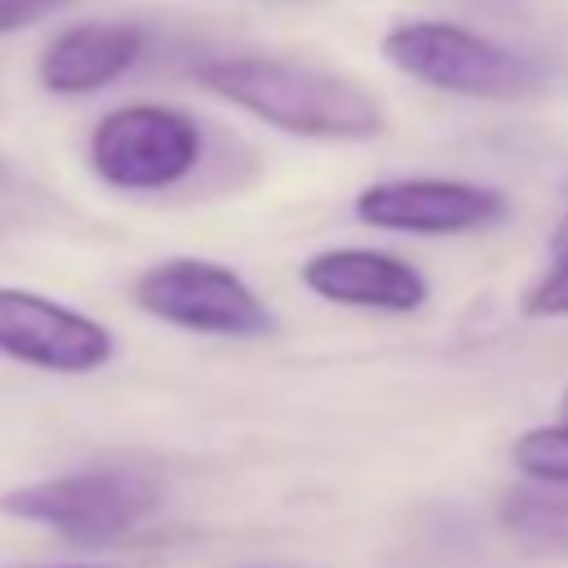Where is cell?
<instances>
[{
  "instance_id": "cell-11",
  "label": "cell",
  "mask_w": 568,
  "mask_h": 568,
  "mask_svg": "<svg viewBox=\"0 0 568 568\" xmlns=\"http://www.w3.org/2000/svg\"><path fill=\"white\" fill-rule=\"evenodd\" d=\"M519 315L524 320H568V257L555 262L524 288L519 297Z\"/></svg>"
},
{
  "instance_id": "cell-8",
  "label": "cell",
  "mask_w": 568,
  "mask_h": 568,
  "mask_svg": "<svg viewBox=\"0 0 568 568\" xmlns=\"http://www.w3.org/2000/svg\"><path fill=\"white\" fill-rule=\"evenodd\" d=\"M302 288L320 302L346 311H377V315H413L430 302V280L399 253L368 248V244H337L320 248L297 271Z\"/></svg>"
},
{
  "instance_id": "cell-3",
  "label": "cell",
  "mask_w": 568,
  "mask_h": 568,
  "mask_svg": "<svg viewBox=\"0 0 568 568\" xmlns=\"http://www.w3.org/2000/svg\"><path fill=\"white\" fill-rule=\"evenodd\" d=\"M155 506L160 488L133 470H67L0 493V515L36 524L75 550L124 541Z\"/></svg>"
},
{
  "instance_id": "cell-15",
  "label": "cell",
  "mask_w": 568,
  "mask_h": 568,
  "mask_svg": "<svg viewBox=\"0 0 568 568\" xmlns=\"http://www.w3.org/2000/svg\"><path fill=\"white\" fill-rule=\"evenodd\" d=\"M559 417H564V422H568V390H564V395H559Z\"/></svg>"
},
{
  "instance_id": "cell-10",
  "label": "cell",
  "mask_w": 568,
  "mask_h": 568,
  "mask_svg": "<svg viewBox=\"0 0 568 568\" xmlns=\"http://www.w3.org/2000/svg\"><path fill=\"white\" fill-rule=\"evenodd\" d=\"M510 466L546 488H568V422H546L510 444Z\"/></svg>"
},
{
  "instance_id": "cell-7",
  "label": "cell",
  "mask_w": 568,
  "mask_h": 568,
  "mask_svg": "<svg viewBox=\"0 0 568 568\" xmlns=\"http://www.w3.org/2000/svg\"><path fill=\"white\" fill-rule=\"evenodd\" d=\"M501 186L466 178H382L355 195V217L395 235H470L506 222Z\"/></svg>"
},
{
  "instance_id": "cell-1",
  "label": "cell",
  "mask_w": 568,
  "mask_h": 568,
  "mask_svg": "<svg viewBox=\"0 0 568 568\" xmlns=\"http://www.w3.org/2000/svg\"><path fill=\"white\" fill-rule=\"evenodd\" d=\"M195 80L235 111L302 142H373L386 133L382 98L346 71L284 53H217Z\"/></svg>"
},
{
  "instance_id": "cell-13",
  "label": "cell",
  "mask_w": 568,
  "mask_h": 568,
  "mask_svg": "<svg viewBox=\"0 0 568 568\" xmlns=\"http://www.w3.org/2000/svg\"><path fill=\"white\" fill-rule=\"evenodd\" d=\"M550 257H555V262H564V257H568V213H564V217H559V226L550 231Z\"/></svg>"
},
{
  "instance_id": "cell-12",
  "label": "cell",
  "mask_w": 568,
  "mask_h": 568,
  "mask_svg": "<svg viewBox=\"0 0 568 568\" xmlns=\"http://www.w3.org/2000/svg\"><path fill=\"white\" fill-rule=\"evenodd\" d=\"M75 0H0V36H13L22 27H36L40 18L67 9Z\"/></svg>"
},
{
  "instance_id": "cell-2",
  "label": "cell",
  "mask_w": 568,
  "mask_h": 568,
  "mask_svg": "<svg viewBox=\"0 0 568 568\" xmlns=\"http://www.w3.org/2000/svg\"><path fill=\"white\" fill-rule=\"evenodd\" d=\"M382 58L439 93L479 98V102H515L541 93L550 84V62L524 49H510L484 31L444 18H404L382 31Z\"/></svg>"
},
{
  "instance_id": "cell-14",
  "label": "cell",
  "mask_w": 568,
  "mask_h": 568,
  "mask_svg": "<svg viewBox=\"0 0 568 568\" xmlns=\"http://www.w3.org/2000/svg\"><path fill=\"white\" fill-rule=\"evenodd\" d=\"M31 568H111V564H98V559H71V564H31Z\"/></svg>"
},
{
  "instance_id": "cell-6",
  "label": "cell",
  "mask_w": 568,
  "mask_h": 568,
  "mask_svg": "<svg viewBox=\"0 0 568 568\" xmlns=\"http://www.w3.org/2000/svg\"><path fill=\"white\" fill-rule=\"evenodd\" d=\"M0 355L40 373L84 377L115 359V333L49 293L0 284Z\"/></svg>"
},
{
  "instance_id": "cell-4",
  "label": "cell",
  "mask_w": 568,
  "mask_h": 568,
  "mask_svg": "<svg viewBox=\"0 0 568 568\" xmlns=\"http://www.w3.org/2000/svg\"><path fill=\"white\" fill-rule=\"evenodd\" d=\"M129 297L142 315L195 337L262 342L280 333L271 302L235 266L213 257H160L146 271H138Z\"/></svg>"
},
{
  "instance_id": "cell-9",
  "label": "cell",
  "mask_w": 568,
  "mask_h": 568,
  "mask_svg": "<svg viewBox=\"0 0 568 568\" xmlns=\"http://www.w3.org/2000/svg\"><path fill=\"white\" fill-rule=\"evenodd\" d=\"M142 53H146L142 22L89 18V22L62 27L44 44V53L36 62V80L53 98H84V93H98V89L115 84L120 75H129L142 62Z\"/></svg>"
},
{
  "instance_id": "cell-5",
  "label": "cell",
  "mask_w": 568,
  "mask_h": 568,
  "mask_svg": "<svg viewBox=\"0 0 568 568\" xmlns=\"http://www.w3.org/2000/svg\"><path fill=\"white\" fill-rule=\"evenodd\" d=\"M84 160L111 191H173L204 160V124L173 102H124L89 129Z\"/></svg>"
}]
</instances>
